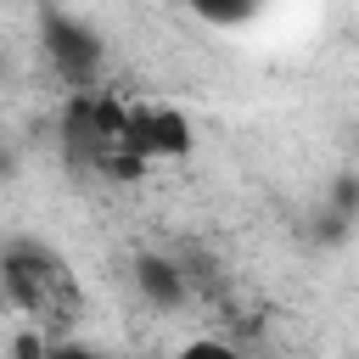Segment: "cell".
Here are the masks:
<instances>
[{"label": "cell", "mask_w": 359, "mask_h": 359, "mask_svg": "<svg viewBox=\"0 0 359 359\" xmlns=\"http://www.w3.org/2000/svg\"><path fill=\"white\" fill-rule=\"evenodd\" d=\"M0 303L11 314H22V325L45 331L50 342L67 337L84 314V286L73 275V264L34 236H11L0 241Z\"/></svg>", "instance_id": "6da1fadb"}, {"label": "cell", "mask_w": 359, "mask_h": 359, "mask_svg": "<svg viewBox=\"0 0 359 359\" xmlns=\"http://www.w3.org/2000/svg\"><path fill=\"white\" fill-rule=\"evenodd\" d=\"M62 146L79 168L90 174H112V180H140L146 168L123 151V95L107 90H73L67 112H62Z\"/></svg>", "instance_id": "7a4b0ae2"}, {"label": "cell", "mask_w": 359, "mask_h": 359, "mask_svg": "<svg viewBox=\"0 0 359 359\" xmlns=\"http://www.w3.org/2000/svg\"><path fill=\"white\" fill-rule=\"evenodd\" d=\"M191 146H196V135H191V118L180 107H168V101H129L123 95V151L140 168L174 163Z\"/></svg>", "instance_id": "3957f363"}, {"label": "cell", "mask_w": 359, "mask_h": 359, "mask_svg": "<svg viewBox=\"0 0 359 359\" xmlns=\"http://www.w3.org/2000/svg\"><path fill=\"white\" fill-rule=\"evenodd\" d=\"M39 39H45V50H50L56 73H62L73 90H90V84H95V73H101V39H95V28H84V22L62 17V11H45V17H39Z\"/></svg>", "instance_id": "277c9868"}, {"label": "cell", "mask_w": 359, "mask_h": 359, "mask_svg": "<svg viewBox=\"0 0 359 359\" xmlns=\"http://www.w3.org/2000/svg\"><path fill=\"white\" fill-rule=\"evenodd\" d=\"M135 286L151 309H180L185 303V269L174 258H157V252L135 258Z\"/></svg>", "instance_id": "5b68a950"}, {"label": "cell", "mask_w": 359, "mask_h": 359, "mask_svg": "<svg viewBox=\"0 0 359 359\" xmlns=\"http://www.w3.org/2000/svg\"><path fill=\"white\" fill-rule=\"evenodd\" d=\"M191 17H202L208 28H247L269 0H180Z\"/></svg>", "instance_id": "8992f818"}, {"label": "cell", "mask_w": 359, "mask_h": 359, "mask_svg": "<svg viewBox=\"0 0 359 359\" xmlns=\"http://www.w3.org/2000/svg\"><path fill=\"white\" fill-rule=\"evenodd\" d=\"M168 359H247L236 342H224V337H191V342H180Z\"/></svg>", "instance_id": "52a82bcc"}, {"label": "cell", "mask_w": 359, "mask_h": 359, "mask_svg": "<svg viewBox=\"0 0 359 359\" xmlns=\"http://www.w3.org/2000/svg\"><path fill=\"white\" fill-rule=\"evenodd\" d=\"M45 359H107V353H95V348H84V342H73V337H56V342L45 348Z\"/></svg>", "instance_id": "ba28073f"}]
</instances>
